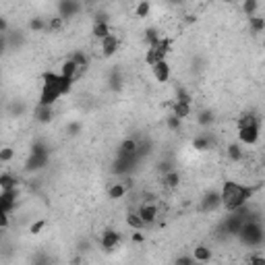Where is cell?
Listing matches in <instances>:
<instances>
[{
    "label": "cell",
    "instance_id": "1",
    "mask_svg": "<svg viewBox=\"0 0 265 265\" xmlns=\"http://www.w3.org/2000/svg\"><path fill=\"white\" fill-rule=\"evenodd\" d=\"M42 81L44 83H42L38 106H54L62 95H66L73 89V83H75V81H71V79H64L60 73H52V71L44 73Z\"/></svg>",
    "mask_w": 265,
    "mask_h": 265
},
{
    "label": "cell",
    "instance_id": "2",
    "mask_svg": "<svg viewBox=\"0 0 265 265\" xmlns=\"http://www.w3.org/2000/svg\"><path fill=\"white\" fill-rule=\"evenodd\" d=\"M220 193H222L224 207L228 209V213H232V211H238L240 207L249 205V199L255 195V189L240 185V182H234V180H226Z\"/></svg>",
    "mask_w": 265,
    "mask_h": 265
},
{
    "label": "cell",
    "instance_id": "3",
    "mask_svg": "<svg viewBox=\"0 0 265 265\" xmlns=\"http://www.w3.org/2000/svg\"><path fill=\"white\" fill-rule=\"evenodd\" d=\"M245 247H259L265 240V230L261 222H245L236 236Z\"/></svg>",
    "mask_w": 265,
    "mask_h": 265
},
{
    "label": "cell",
    "instance_id": "4",
    "mask_svg": "<svg viewBox=\"0 0 265 265\" xmlns=\"http://www.w3.org/2000/svg\"><path fill=\"white\" fill-rule=\"evenodd\" d=\"M220 205H224V203H222V193H220V191H216V189L205 191V193L201 195V199H199V211H201V213L216 211Z\"/></svg>",
    "mask_w": 265,
    "mask_h": 265
},
{
    "label": "cell",
    "instance_id": "5",
    "mask_svg": "<svg viewBox=\"0 0 265 265\" xmlns=\"http://www.w3.org/2000/svg\"><path fill=\"white\" fill-rule=\"evenodd\" d=\"M242 224H245L242 222V218L236 211H232V213H228V218L222 222V226H220V232H224L226 236H238Z\"/></svg>",
    "mask_w": 265,
    "mask_h": 265
},
{
    "label": "cell",
    "instance_id": "6",
    "mask_svg": "<svg viewBox=\"0 0 265 265\" xmlns=\"http://www.w3.org/2000/svg\"><path fill=\"white\" fill-rule=\"evenodd\" d=\"M56 11H58V17H62L66 21V19L77 17V15L83 11V4L77 2V0H60V2L56 4Z\"/></svg>",
    "mask_w": 265,
    "mask_h": 265
},
{
    "label": "cell",
    "instance_id": "7",
    "mask_svg": "<svg viewBox=\"0 0 265 265\" xmlns=\"http://www.w3.org/2000/svg\"><path fill=\"white\" fill-rule=\"evenodd\" d=\"M259 137H261V124H255V127H249V129L238 131V141L242 145H249V147H253V145L259 143Z\"/></svg>",
    "mask_w": 265,
    "mask_h": 265
},
{
    "label": "cell",
    "instance_id": "8",
    "mask_svg": "<svg viewBox=\"0 0 265 265\" xmlns=\"http://www.w3.org/2000/svg\"><path fill=\"white\" fill-rule=\"evenodd\" d=\"M137 158H129V160H124V158H116L112 162V172L116 176H129L132 170H135V166H137Z\"/></svg>",
    "mask_w": 265,
    "mask_h": 265
},
{
    "label": "cell",
    "instance_id": "9",
    "mask_svg": "<svg viewBox=\"0 0 265 265\" xmlns=\"http://www.w3.org/2000/svg\"><path fill=\"white\" fill-rule=\"evenodd\" d=\"M17 197H19L17 189L2 191V193H0V213H11L15 207H17Z\"/></svg>",
    "mask_w": 265,
    "mask_h": 265
},
{
    "label": "cell",
    "instance_id": "10",
    "mask_svg": "<svg viewBox=\"0 0 265 265\" xmlns=\"http://www.w3.org/2000/svg\"><path fill=\"white\" fill-rule=\"evenodd\" d=\"M48 164H50V153H42V156H31L29 153V158L25 162V172H40Z\"/></svg>",
    "mask_w": 265,
    "mask_h": 265
},
{
    "label": "cell",
    "instance_id": "11",
    "mask_svg": "<svg viewBox=\"0 0 265 265\" xmlns=\"http://www.w3.org/2000/svg\"><path fill=\"white\" fill-rule=\"evenodd\" d=\"M100 245H102V249H104L106 253L114 251V249L120 245V232H116V230H112V228H108V230H104V234H102Z\"/></svg>",
    "mask_w": 265,
    "mask_h": 265
},
{
    "label": "cell",
    "instance_id": "12",
    "mask_svg": "<svg viewBox=\"0 0 265 265\" xmlns=\"http://www.w3.org/2000/svg\"><path fill=\"white\" fill-rule=\"evenodd\" d=\"M120 48V38L118 35H110V38H106L104 42H100V50H102V56L104 58H112L116 52H118Z\"/></svg>",
    "mask_w": 265,
    "mask_h": 265
},
{
    "label": "cell",
    "instance_id": "13",
    "mask_svg": "<svg viewBox=\"0 0 265 265\" xmlns=\"http://www.w3.org/2000/svg\"><path fill=\"white\" fill-rule=\"evenodd\" d=\"M137 213L141 216V220H143V224H145V226L156 224V220H158V216H160V211H158V207H156V203H143L141 207L137 209Z\"/></svg>",
    "mask_w": 265,
    "mask_h": 265
},
{
    "label": "cell",
    "instance_id": "14",
    "mask_svg": "<svg viewBox=\"0 0 265 265\" xmlns=\"http://www.w3.org/2000/svg\"><path fill=\"white\" fill-rule=\"evenodd\" d=\"M116 158H137V139H124L116 149Z\"/></svg>",
    "mask_w": 265,
    "mask_h": 265
},
{
    "label": "cell",
    "instance_id": "15",
    "mask_svg": "<svg viewBox=\"0 0 265 265\" xmlns=\"http://www.w3.org/2000/svg\"><path fill=\"white\" fill-rule=\"evenodd\" d=\"M151 73L158 83H168L170 81V64H168V60H162L156 66H151Z\"/></svg>",
    "mask_w": 265,
    "mask_h": 265
},
{
    "label": "cell",
    "instance_id": "16",
    "mask_svg": "<svg viewBox=\"0 0 265 265\" xmlns=\"http://www.w3.org/2000/svg\"><path fill=\"white\" fill-rule=\"evenodd\" d=\"M33 116H35V120H38L40 124H50L54 120V116H56V110H54V106H38Z\"/></svg>",
    "mask_w": 265,
    "mask_h": 265
},
{
    "label": "cell",
    "instance_id": "17",
    "mask_svg": "<svg viewBox=\"0 0 265 265\" xmlns=\"http://www.w3.org/2000/svg\"><path fill=\"white\" fill-rule=\"evenodd\" d=\"M197 124L199 127H211V124H216V112H213L211 108H201L197 112Z\"/></svg>",
    "mask_w": 265,
    "mask_h": 265
},
{
    "label": "cell",
    "instance_id": "18",
    "mask_svg": "<svg viewBox=\"0 0 265 265\" xmlns=\"http://www.w3.org/2000/svg\"><path fill=\"white\" fill-rule=\"evenodd\" d=\"M193 259L197 263H209L213 259V253H211V249L209 247H205V245H197L193 249Z\"/></svg>",
    "mask_w": 265,
    "mask_h": 265
},
{
    "label": "cell",
    "instance_id": "19",
    "mask_svg": "<svg viewBox=\"0 0 265 265\" xmlns=\"http://www.w3.org/2000/svg\"><path fill=\"white\" fill-rule=\"evenodd\" d=\"M77 73H81V69L71 60V58H66V60L62 62V66H60V75H62L64 79L75 81V79H77Z\"/></svg>",
    "mask_w": 265,
    "mask_h": 265
},
{
    "label": "cell",
    "instance_id": "20",
    "mask_svg": "<svg viewBox=\"0 0 265 265\" xmlns=\"http://www.w3.org/2000/svg\"><path fill=\"white\" fill-rule=\"evenodd\" d=\"M122 83H124V79H122V73H120V69H114L110 71V75H108V87L112 91H118V89H122Z\"/></svg>",
    "mask_w": 265,
    "mask_h": 265
},
{
    "label": "cell",
    "instance_id": "21",
    "mask_svg": "<svg viewBox=\"0 0 265 265\" xmlns=\"http://www.w3.org/2000/svg\"><path fill=\"white\" fill-rule=\"evenodd\" d=\"M91 33H93L95 40L104 42L106 38H110V35H112V29H110V23H93Z\"/></svg>",
    "mask_w": 265,
    "mask_h": 265
},
{
    "label": "cell",
    "instance_id": "22",
    "mask_svg": "<svg viewBox=\"0 0 265 265\" xmlns=\"http://www.w3.org/2000/svg\"><path fill=\"white\" fill-rule=\"evenodd\" d=\"M162 40V35L156 27H147L145 29V33H143V42H145V46L147 48H156L158 46V42Z\"/></svg>",
    "mask_w": 265,
    "mask_h": 265
},
{
    "label": "cell",
    "instance_id": "23",
    "mask_svg": "<svg viewBox=\"0 0 265 265\" xmlns=\"http://www.w3.org/2000/svg\"><path fill=\"white\" fill-rule=\"evenodd\" d=\"M129 193V189L122 185V182H114V185L108 187V199L112 201H118V199H124V195Z\"/></svg>",
    "mask_w": 265,
    "mask_h": 265
},
{
    "label": "cell",
    "instance_id": "24",
    "mask_svg": "<svg viewBox=\"0 0 265 265\" xmlns=\"http://www.w3.org/2000/svg\"><path fill=\"white\" fill-rule=\"evenodd\" d=\"M17 185H19L17 176H13V174H9V172L0 174V193H2V191H13V189H17Z\"/></svg>",
    "mask_w": 265,
    "mask_h": 265
},
{
    "label": "cell",
    "instance_id": "25",
    "mask_svg": "<svg viewBox=\"0 0 265 265\" xmlns=\"http://www.w3.org/2000/svg\"><path fill=\"white\" fill-rule=\"evenodd\" d=\"M226 156L230 162H242V158H245V151H242V145L238 143H230L226 147Z\"/></svg>",
    "mask_w": 265,
    "mask_h": 265
},
{
    "label": "cell",
    "instance_id": "26",
    "mask_svg": "<svg viewBox=\"0 0 265 265\" xmlns=\"http://www.w3.org/2000/svg\"><path fill=\"white\" fill-rule=\"evenodd\" d=\"M211 145H213V137H209V135H199L193 139V147L197 151H207V149H211Z\"/></svg>",
    "mask_w": 265,
    "mask_h": 265
},
{
    "label": "cell",
    "instance_id": "27",
    "mask_svg": "<svg viewBox=\"0 0 265 265\" xmlns=\"http://www.w3.org/2000/svg\"><path fill=\"white\" fill-rule=\"evenodd\" d=\"M255 124H259V118L253 114V112H245L238 118V122H236V127H238V131H242V129H249V127H255Z\"/></svg>",
    "mask_w": 265,
    "mask_h": 265
},
{
    "label": "cell",
    "instance_id": "28",
    "mask_svg": "<svg viewBox=\"0 0 265 265\" xmlns=\"http://www.w3.org/2000/svg\"><path fill=\"white\" fill-rule=\"evenodd\" d=\"M172 114L176 116V118L185 120V118L191 116V106L189 104H180V102H174V104H172Z\"/></svg>",
    "mask_w": 265,
    "mask_h": 265
},
{
    "label": "cell",
    "instance_id": "29",
    "mask_svg": "<svg viewBox=\"0 0 265 265\" xmlns=\"http://www.w3.org/2000/svg\"><path fill=\"white\" fill-rule=\"evenodd\" d=\"M127 226H129V228H132V232H135V230H143V228H147V226L143 224L141 216H139L137 211H131L129 216H127Z\"/></svg>",
    "mask_w": 265,
    "mask_h": 265
},
{
    "label": "cell",
    "instance_id": "30",
    "mask_svg": "<svg viewBox=\"0 0 265 265\" xmlns=\"http://www.w3.org/2000/svg\"><path fill=\"white\" fill-rule=\"evenodd\" d=\"M71 60H73V62H75V64L79 66V69H81V71H85V69H87V66H89V56H87V54L83 52V50H77V52H73V56H71Z\"/></svg>",
    "mask_w": 265,
    "mask_h": 265
},
{
    "label": "cell",
    "instance_id": "31",
    "mask_svg": "<svg viewBox=\"0 0 265 265\" xmlns=\"http://www.w3.org/2000/svg\"><path fill=\"white\" fill-rule=\"evenodd\" d=\"M249 29H251V33H261V31H265V17H259V15H255V17H249Z\"/></svg>",
    "mask_w": 265,
    "mask_h": 265
},
{
    "label": "cell",
    "instance_id": "32",
    "mask_svg": "<svg viewBox=\"0 0 265 265\" xmlns=\"http://www.w3.org/2000/svg\"><path fill=\"white\" fill-rule=\"evenodd\" d=\"M162 60H166V58L162 56L156 48H147V52H145V64H147V66H156V64L162 62Z\"/></svg>",
    "mask_w": 265,
    "mask_h": 265
},
{
    "label": "cell",
    "instance_id": "33",
    "mask_svg": "<svg viewBox=\"0 0 265 265\" xmlns=\"http://www.w3.org/2000/svg\"><path fill=\"white\" fill-rule=\"evenodd\" d=\"M182 182V178H180V174L176 172V170H170V172H166L164 174V185L168 187V189H176Z\"/></svg>",
    "mask_w": 265,
    "mask_h": 265
},
{
    "label": "cell",
    "instance_id": "34",
    "mask_svg": "<svg viewBox=\"0 0 265 265\" xmlns=\"http://www.w3.org/2000/svg\"><path fill=\"white\" fill-rule=\"evenodd\" d=\"M149 13H151V4L147 2V0H141V2L135 4V17H137V19L149 17Z\"/></svg>",
    "mask_w": 265,
    "mask_h": 265
},
{
    "label": "cell",
    "instance_id": "35",
    "mask_svg": "<svg viewBox=\"0 0 265 265\" xmlns=\"http://www.w3.org/2000/svg\"><path fill=\"white\" fill-rule=\"evenodd\" d=\"M240 9L247 17H255L257 11H259V2H257V0H245V2L240 4Z\"/></svg>",
    "mask_w": 265,
    "mask_h": 265
},
{
    "label": "cell",
    "instance_id": "36",
    "mask_svg": "<svg viewBox=\"0 0 265 265\" xmlns=\"http://www.w3.org/2000/svg\"><path fill=\"white\" fill-rule=\"evenodd\" d=\"M29 153L31 156H42V153H50V147H48V143L46 141H33L31 143V149H29Z\"/></svg>",
    "mask_w": 265,
    "mask_h": 265
},
{
    "label": "cell",
    "instance_id": "37",
    "mask_svg": "<svg viewBox=\"0 0 265 265\" xmlns=\"http://www.w3.org/2000/svg\"><path fill=\"white\" fill-rule=\"evenodd\" d=\"M29 29L35 33H40V31H46L48 29V21H44L42 17H33L31 21H29Z\"/></svg>",
    "mask_w": 265,
    "mask_h": 265
},
{
    "label": "cell",
    "instance_id": "38",
    "mask_svg": "<svg viewBox=\"0 0 265 265\" xmlns=\"http://www.w3.org/2000/svg\"><path fill=\"white\" fill-rule=\"evenodd\" d=\"M66 135L69 137H77V135H81V132H83V124H81L79 120H71L69 124H66Z\"/></svg>",
    "mask_w": 265,
    "mask_h": 265
},
{
    "label": "cell",
    "instance_id": "39",
    "mask_svg": "<svg viewBox=\"0 0 265 265\" xmlns=\"http://www.w3.org/2000/svg\"><path fill=\"white\" fill-rule=\"evenodd\" d=\"M170 48H172V40L170 38H164V35H162V40L158 42V46H156V50L158 52L162 54V56H168V52H170Z\"/></svg>",
    "mask_w": 265,
    "mask_h": 265
},
{
    "label": "cell",
    "instance_id": "40",
    "mask_svg": "<svg viewBox=\"0 0 265 265\" xmlns=\"http://www.w3.org/2000/svg\"><path fill=\"white\" fill-rule=\"evenodd\" d=\"M149 151H151V143H147L145 139L137 141V160H143L145 156H149Z\"/></svg>",
    "mask_w": 265,
    "mask_h": 265
},
{
    "label": "cell",
    "instance_id": "41",
    "mask_svg": "<svg viewBox=\"0 0 265 265\" xmlns=\"http://www.w3.org/2000/svg\"><path fill=\"white\" fill-rule=\"evenodd\" d=\"M64 23L66 21L62 19V17H50V21H48V31H60V29L64 27Z\"/></svg>",
    "mask_w": 265,
    "mask_h": 265
},
{
    "label": "cell",
    "instance_id": "42",
    "mask_svg": "<svg viewBox=\"0 0 265 265\" xmlns=\"http://www.w3.org/2000/svg\"><path fill=\"white\" fill-rule=\"evenodd\" d=\"M176 102H180V104H189V106H191L193 98H191V93L185 89V87H178V89H176Z\"/></svg>",
    "mask_w": 265,
    "mask_h": 265
},
{
    "label": "cell",
    "instance_id": "43",
    "mask_svg": "<svg viewBox=\"0 0 265 265\" xmlns=\"http://www.w3.org/2000/svg\"><path fill=\"white\" fill-rule=\"evenodd\" d=\"M166 127L170 129L172 132H176V131H180V127H182V120H180V118H176L174 114H170V116H166Z\"/></svg>",
    "mask_w": 265,
    "mask_h": 265
},
{
    "label": "cell",
    "instance_id": "44",
    "mask_svg": "<svg viewBox=\"0 0 265 265\" xmlns=\"http://www.w3.org/2000/svg\"><path fill=\"white\" fill-rule=\"evenodd\" d=\"M13 158H15V149H11V147H4V149H0V162H2V164H9Z\"/></svg>",
    "mask_w": 265,
    "mask_h": 265
},
{
    "label": "cell",
    "instance_id": "45",
    "mask_svg": "<svg viewBox=\"0 0 265 265\" xmlns=\"http://www.w3.org/2000/svg\"><path fill=\"white\" fill-rule=\"evenodd\" d=\"M174 265H197V261L193 259V255H180V257H176Z\"/></svg>",
    "mask_w": 265,
    "mask_h": 265
},
{
    "label": "cell",
    "instance_id": "46",
    "mask_svg": "<svg viewBox=\"0 0 265 265\" xmlns=\"http://www.w3.org/2000/svg\"><path fill=\"white\" fill-rule=\"evenodd\" d=\"M25 112V104H23V102H13V104H11V114H15V116H21V114H23Z\"/></svg>",
    "mask_w": 265,
    "mask_h": 265
},
{
    "label": "cell",
    "instance_id": "47",
    "mask_svg": "<svg viewBox=\"0 0 265 265\" xmlns=\"http://www.w3.org/2000/svg\"><path fill=\"white\" fill-rule=\"evenodd\" d=\"M52 261H50V257L46 253H35L33 257V265H50Z\"/></svg>",
    "mask_w": 265,
    "mask_h": 265
},
{
    "label": "cell",
    "instance_id": "48",
    "mask_svg": "<svg viewBox=\"0 0 265 265\" xmlns=\"http://www.w3.org/2000/svg\"><path fill=\"white\" fill-rule=\"evenodd\" d=\"M44 228H46V222H44V220H38V222H33L31 226H29V232H31V234H42Z\"/></svg>",
    "mask_w": 265,
    "mask_h": 265
},
{
    "label": "cell",
    "instance_id": "49",
    "mask_svg": "<svg viewBox=\"0 0 265 265\" xmlns=\"http://www.w3.org/2000/svg\"><path fill=\"white\" fill-rule=\"evenodd\" d=\"M249 265H265V257H261V255H251V257H249Z\"/></svg>",
    "mask_w": 265,
    "mask_h": 265
},
{
    "label": "cell",
    "instance_id": "50",
    "mask_svg": "<svg viewBox=\"0 0 265 265\" xmlns=\"http://www.w3.org/2000/svg\"><path fill=\"white\" fill-rule=\"evenodd\" d=\"M9 216L11 213H0V226H2V230L9 228Z\"/></svg>",
    "mask_w": 265,
    "mask_h": 265
},
{
    "label": "cell",
    "instance_id": "51",
    "mask_svg": "<svg viewBox=\"0 0 265 265\" xmlns=\"http://www.w3.org/2000/svg\"><path fill=\"white\" fill-rule=\"evenodd\" d=\"M132 240H135V242H143L145 236H143V234L139 232V230H135V232H132Z\"/></svg>",
    "mask_w": 265,
    "mask_h": 265
},
{
    "label": "cell",
    "instance_id": "52",
    "mask_svg": "<svg viewBox=\"0 0 265 265\" xmlns=\"http://www.w3.org/2000/svg\"><path fill=\"white\" fill-rule=\"evenodd\" d=\"M263 48H265V40H263Z\"/></svg>",
    "mask_w": 265,
    "mask_h": 265
},
{
    "label": "cell",
    "instance_id": "53",
    "mask_svg": "<svg viewBox=\"0 0 265 265\" xmlns=\"http://www.w3.org/2000/svg\"><path fill=\"white\" fill-rule=\"evenodd\" d=\"M230 265H238V263H230Z\"/></svg>",
    "mask_w": 265,
    "mask_h": 265
},
{
    "label": "cell",
    "instance_id": "54",
    "mask_svg": "<svg viewBox=\"0 0 265 265\" xmlns=\"http://www.w3.org/2000/svg\"><path fill=\"white\" fill-rule=\"evenodd\" d=\"M263 166H265V160H263Z\"/></svg>",
    "mask_w": 265,
    "mask_h": 265
},
{
    "label": "cell",
    "instance_id": "55",
    "mask_svg": "<svg viewBox=\"0 0 265 265\" xmlns=\"http://www.w3.org/2000/svg\"><path fill=\"white\" fill-rule=\"evenodd\" d=\"M263 149H265V143H263Z\"/></svg>",
    "mask_w": 265,
    "mask_h": 265
},
{
    "label": "cell",
    "instance_id": "56",
    "mask_svg": "<svg viewBox=\"0 0 265 265\" xmlns=\"http://www.w3.org/2000/svg\"><path fill=\"white\" fill-rule=\"evenodd\" d=\"M197 265H199V263H197Z\"/></svg>",
    "mask_w": 265,
    "mask_h": 265
}]
</instances>
